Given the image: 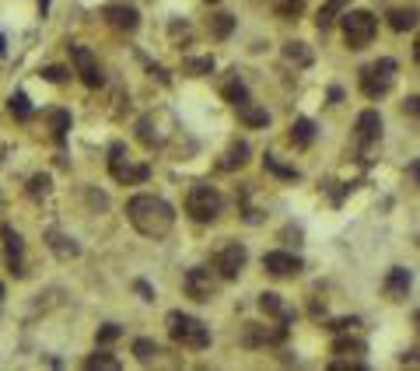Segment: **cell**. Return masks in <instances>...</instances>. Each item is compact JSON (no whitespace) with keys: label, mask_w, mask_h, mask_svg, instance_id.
I'll return each mask as SVG.
<instances>
[{"label":"cell","mask_w":420,"mask_h":371,"mask_svg":"<svg viewBox=\"0 0 420 371\" xmlns=\"http://www.w3.org/2000/svg\"><path fill=\"white\" fill-rule=\"evenodd\" d=\"M102 15H105V22H109L116 32H137V25H140V15H137V8H130V4H109Z\"/></svg>","instance_id":"cell-13"},{"label":"cell","mask_w":420,"mask_h":371,"mask_svg":"<svg viewBox=\"0 0 420 371\" xmlns=\"http://www.w3.org/2000/svg\"><path fill=\"white\" fill-rule=\"evenodd\" d=\"M246 263H249V252H246L242 242H228L214 252V270H218L221 280H235L246 270Z\"/></svg>","instance_id":"cell-7"},{"label":"cell","mask_w":420,"mask_h":371,"mask_svg":"<svg viewBox=\"0 0 420 371\" xmlns=\"http://www.w3.org/2000/svg\"><path fill=\"white\" fill-rule=\"evenodd\" d=\"M225 207V196L214 189V186H193L189 196H186V214L196 221V224H210V221H218Z\"/></svg>","instance_id":"cell-3"},{"label":"cell","mask_w":420,"mask_h":371,"mask_svg":"<svg viewBox=\"0 0 420 371\" xmlns=\"http://www.w3.org/2000/svg\"><path fill=\"white\" fill-rule=\"evenodd\" d=\"M137 291H140V294H144V298H147V301H151V298H154V294H151V287H147V284H144V280H137Z\"/></svg>","instance_id":"cell-40"},{"label":"cell","mask_w":420,"mask_h":371,"mask_svg":"<svg viewBox=\"0 0 420 371\" xmlns=\"http://www.w3.org/2000/svg\"><path fill=\"white\" fill-rule=\"evenodd\" d=\"M84 368H91V371H119V361H116L112 354L98 350V354H91V357L84 361Z\"/></svg>","instance_id":"cell-24"},{"label":"cell","mask_w":420,"mask_h":371,"mask_svg":"<svg viewBox=\"0 0 420 371\" xmlns=\"http://www.w3.org/2000/svg\"><path fill=\"white\" fill-rule=\"evenodd\" d=\"M11 112H15V119H32V106H29V95L25 92H15L11 95Z\"/></svg>","instance_id":"cell-29"},{"label":"cell","mask_w":420,"mask_h":371,"mask_svg":"<svg viewBox=\"0 0 420 371\" xmlns=\"http://www.w3.org/2000/svg\"><path fill=\"white\" fill-rule=\"evenodd\" d=\"M126 217L130 224L144 235V238H165L175 224V210L161 200V196H151V193H140L126 203Z\"/></svg>","instance_id":"cell-1"},{"label":"cell","mask_w":420,"mask_h":371,"mask_svg":"<svg viewBox=\"0 0 420 371\" xmlns=\"http://www.w3.org/2000/svg\"><path fill=\"white\" fill-rule=\"evenodd\" d=\"M284 60L294 67H312V50L305 43H284Z\"/></svg>","instance_id":"cell-19"},{"label":"cell","mask_w":420,"mask_h":371,"mask_svg":"<svg viewBox=\"0 0 420 371\" xmlns=\"http://www.w3.org/2000/svg\"><path fill=\"white\" fill-rule=\"evenodd\" d=\"M357 326H361L357 319H336V322H329L333 333H350V329H357Z\"/></svg>","instance_id":"cell-37"},{"label":"cell","mask_w":420,"mask_h":371,"mask_svg":"<svg viewBox=\"0 0 420 371\" xmlns=\"http://www.w3.org/2000/svg\"><path fill=\"white\" fill-rule=\"evenodd\" d=\"M357 144H361V151H368L371 144H378L382 140V116L375 112V109H364L361 116H357Z\"/></svg>","instance_id":"cell-12"},{"label":"cell","mask_w":420,"mask_h":371,"mask_svg":"<svg viewBox=\"0 0 420 371\" xmlns=\"http://www.w3.org/2000/svg\"><path fill=\"white\" fill-rule=\"evenodd\" d=\"M133 354H137V361H140V364H151L161 350H158V343H154V340H144V336H140V340H133Z\"/></svg>","instance_id":"cell-27"},{"label":"cell","mask_w":420,"mask_h":371,"mask_svg":"<svg viewBox=\"0 0 420 371\" xmlns=\"http://www.w3.org/2000/svg\"><path fill=\"white\" fill-rule=\"evenodd\" d=\"M46 238H50V249H53L60 259H74V256L81 252V249L74 245V238H67V235H60V231H50Z\"/></svg>","instance_id":"cell-20"},{"label":"cell","mask_w":420,"mask_h":371,"mask_svg":"<svg viewBox=\"0 0 420 371\" xmlns=\"http://www.w3.org/2000/svg\"><path fill=\"white\" fill-rule=\"evenodd\" d=\"M403 112H410V116L420 119V95H410V99L403 102Z\"/></svg>","instance_id":"cell-38"},{"label":"cell","mask_w":420,"mask_h":371,"mask_svg":"<svg viewBox=\"0 0 420 371\" xmlns=\"http://www.w3.org/2000/svg\"><path fill=\"white\" fill-rule=\"evenodd\" d=\"M410 284H413L410 270L392 266V270H389V277H385V294H389L392 301H403V298H406V291H410Z\"/></svg>","instance_id":"cell-14"},{"label":"cell","mask_w":420,"mask_h":371,"mask_svg":"<svg viewBox=\"0 0 420 371\" xmlns=\"http://www.w3.org/2000/svg\"><path fill=\"white\" fill-rule=\"evenodd\" d=\"M392 81H396V60H389V57H382V60H375V64H368L361 71V92H364V99L389 95Z\"/></svg>","instance_id":"cell-5"},{"label":"cell","mask_w":420,"mask_h":371,"mask_svg":"<svg viewBox=\"0 0 420 371\" xmlns=\"http://www.w3.org/2000/svg\"><path fill=\"white\" fill-rule=\"evenodd\" d=\"M70 57H74V67H77V74H81L84 88H102V67H98L95 53H91L88 46H74V50H70Z\"/></svg>","instance_id":"cell-10"},{"label":"cell","mask_w":420,"mask_h":371,"mask_svg":"<svg viewBox=\"0 0 420 371\" xmlns=\"http://www.w3.org/2000/svg\"><path fill=\"white\" fill-rule=\"evenodd\" d=\"M406 361H420V347H417V350H410V354H403V364H406Z\"/></svg>","instance_id":"cell-41"},{"label":"cell","mask_w":420,"mask_h":371,"mask_svg":"<svg viewBox=\"0 0 420 371\" xmlns=\"http://www.w3.org/2000/svg\"><path fill=\"white\" fill-rule=\"evenodd\" d=\"M333 354H354V357H357V354H364V343H361V340H336V343H333Z\"/></svg>","instance_id":"cell-33"},{"label":"cell","mask_w":420,"mask_h":371,"mask_svg":"<svg viewBox=\"0 0 420 371\" xmlns=\"http://www.w3.org/2000/svg\"><path fill=\"white\" fill-rule=\"evenodd\" d=\"M50 123H53V137H57V144H63V137H67V130H70V112L53 109V112H50Z\"/></svg>","instance_id":"cell-26"},{"label":"cell","mask_w":420,"mask_h":371,"mask_svg":"<svg viewBox=\"0 0 420 371\" xmlns=\"http://www.w3.org/2000/svg\"><path fill=\"white\" fill-rule=\"evenodd\" d=\"M312 140H315V123L305 119V116L294 119V123H291V144H294V147H308Z\"/></svg>","instance_id":"cell-17"},{"label":"cell","mask_w":420,"mask_h":371,"mask_svg":"<svg viewBox=\"0 0 420 371\" xmlns=\"http://www.w3.org/2000/svg\"><path fill=\"white\" fill-rule=\"evenodd\" d=\"M340 25H343V43L350 50L371 46V39L378 32V22H375L371 11H347V15H340Z\"/></svg>","instance_id":"cell-4"},{"label":"cell","mask_w":420,"mask_h":371,"mask_svg":"<svg viewBox=\"0 0 420 371\" xmlns=\"http://www.w3.org/2000/svg\"><path fill=\"white\" fill-rule=\"evenodd\" d=\"M413 322H417V326H420V312H417V315H413Z\"/></svg>","instance_id":"cell-44"},{"label":"cell","mask_w":420,"mask_h":371,"mask_svg":"<svg viewBox=\"0 0 420 371\" xmlns=\"http://www.w3.org/2000/svg\"><path fill=\"white\" fill-rule=\"evenodd\" d=\"M109 175L119 186H133V182H147L151 168L147 165H133L130 154H126V144H112L109 147Z\"/></svg>","instance_id":"cell-6"},{"label":"cell","mask_w":420,"mask_h":371,"mask_svg":"<svg viewBox=\"0 0 420 371\" xmlns=\"http://www.w3.org/2000/svg\"><path fill=\"white\" fill-rule=\"evenodd\" d=\"M417 22H420V15H417L413 8H396V11H389V29H392V32H410Z\"/></svg>","instance_id":"cell-16"},{"label":"cell","mask_w":420,"mask_h":371,"mask_svg":"<svg viewBox=\"0 0 420 371\" xmlns=\"http://www.w3.org/2000/svg\"><path fill=\"white\" fill-rule=\"evenodd\" d=\"M0 301H4V284H0Z\"/></svg>","instance_id":"cell-45"},{"label":"cell","mask_w":420,"mask_h":371,"mask_svg":"<svg viewBox=\"0 0 420 371\" xmlns=\"http://www.w3.org/2000/svg\"><path fill=\"white\" fill-rule=\"evenodd\" d=\"M249 161V144L246 140H235L232 147H228V154L218 161V168H225V172H232V168H242Z\"/></svg>","instance_id":"cell-15"},{"label":"cell","mask_w":420,"mask_h":371,"mask_svg":"<svg viewBox=\"0 0 420 371\" xmlns=\"http://www.w3.org/2000/svg\"><path fill=\"white\" fill-rule=\"evenodd\" d=\"M235 109H239V119H242L246 126H267V123H270V112L260 109V106H253V102H242V106H235Z\"/></svg>","instance_id":"cell-18"},{"label":"cell","mask_w":420,"mask_h":371,"mask_svg":"<svg viewBox=\"0 0 420 371\" xmlns=\"http://www.w3.org/2000/svg\"><path fill=\"white\" fill-rule=\"evenodd\" d=\"M413 60H417V64H420V36H417V39H413Z\"/></svg>","instance_id":"cell-42"},{"label":"cell","mask_w":420,"mask_h":371,"mask_svg":"<svg viewBox=\"0 0 420 371\" xmlns=\"http://www.w3.org/2000/svg\"><path fill=\"white\" fill-rule=\"evenodd\" d=\"M263 168H267V172H273V175H280V179H298V168H287V165H280L273 154H267V158H263Z\"/></svg>","instance_id":"cell-30"},{"label":"cell","mask_w":420,"mask_h":371,"mask_svg":"<svg viewBox=\"0 0 420 371\" xmlns=\"http://www.w3.org/2000/svg\"><path fill=\"white\" fill-rule=\"evenodd\" d=\"M329 368H333V371H364L368 364H364V361H333Z\"/></svg>","instance_id":"cell-36"},{"label":"cell","mask_w":420,"mask_h":371,"mask_svg":"<svg viewBox=\"0 0 420 371\" xmlns=\"http://www.w3.org/2000/svg\"><path fill=\"white\" fill-rule=\"evenodd\" d=\"M301 256H294V252H267L263 256V270L270 273V277H294V273H301Z\"/></svg>","instance_id":"cell-11"},{"label":"cell","mask_w":420,"mask_h":371,"mask_svg":"<svg viewBox=\"0 0 420 371\" xmlns=\"http://www.w3.org/2000/svg\"><path fill=\"white\" fill-rule=\"evenodd\" d=\"M165 326H168L172 343H179V347H186V350H207V347H210V329H207L196 315H186V312H168Z\"/></svg>","instance_id":"cell-2"},{"label":"cell","mask_w":420,"mask_h":371,"mask_svg":"<svg viewBox=\"0 0 420 371\" xmlns=\"http://www.w3.org/2000/svg\"><path fill=\"white\" fill-rule=\"evenodd\" d=\"M260 308H263L267 315H277L280 322H287V319H291V312L284 308L280 294H273V291H263V294H260Z\"/></svg>","instance_id":"cell-21"},{"label":"cell","mask_w":420,"mask_h":371,"mask_svg":"<svg viewBox=\"0 0 420 371\" xmlns=\"http://www.w3.org/2000/svg\"><path fill=\"white\" fill-rule=\"evenodd\" d=\"M182 287H186V294L193 301H210L214 291H218V277H214V270H207V266H193L182 277Z\"/></svg>","instance_id":"cell-8"},{"label":"cell","mask_w":420,"mask_h":371,"mask_svg":"<svg viewBox=\"0 0 420 371\" xmlns=\"http://www.w3.org/2000/svg\"><path fill=\"white\" fill-rule=\"evenodd\" d=\"M0 238H4V263H8V270L15 277H25V245H22V235L11 224H4V228H0Z\"/></svg>","instance_id":"cell-9"},{"label":"cell","mask_w":420,"mask_h":371,"mask_svg":"<svg viewBox=\"0 0 420 371\" xmlns=\"http://www.w3.org/2000/svg\"><path fill=\"white\" fill-rule=\"evenodd\" d=\"M140 140H144V144H154V133H151V123H147V119L140 123Z\"/></svg>","instance_id":"cell-39"},{"label":"cell","mask_w":420,"mask_h":371,"mask_svg":"<svg viewBox=\"0 0 420 371\" xmlns=\"http://www.w3.org/2000/svg\"><path fill=\"white\" fill-rule=\"evenodd\" d=\"M43 81H50V85H63V81H67V71H63V67H46V71H43Z\"/></svg>","instance_id":"cell-35"},{"label":"cell","mask_w":420,"mask_h":371,"mask_svg":"<svg viewBox=\"0 0 420 371\" xmlns=\"http://www.w3.org/2000/svg\"><path fill=\"white\" fill-rule=\"evenodd\" d=\"M182 71L193 74V78H203V74L214 71V57H186V60H182Z\"/></svg>","instance_id":"cell-23"},{"label":"cell","mask_w":420,"mask_h":371,"mask_svg":"<svg viewBox=\"0 0 420 371\" xmlns=\"http://www.w3.org/2000/svg\"><path fill=\"white\" fill-rule=\"evenodd\" d=\"M301 8H305L301 0H277V4H273V11H277L280 18H287V22H291V18H298V15H301Z\"/></svg>","instance_id":"cell-31"},{"label":"cell","mask_w":420,"mask_h":371,"mask_svg":"<svg viewBox=\"0 0 420 371\" xmlns=\"http://www.w3.org/2000/svg\"><path fill=\"white\" fill-rule=\"evenodd\" d=\"M347 4H350V0H326L322 11H319V18H315V22H319V29L326 32V29H329V25L343 15V8H347Z\"/></svg>","instance_id":"cell-22"},{"label":"cell","mask_w":420,"mask_h":371,"mask_svg":"<svg viewBox=\"0 0 420 371\" xmlns=\"http://www.w3.org/2000/svg\"><path fill=\"white\" fill-rule=\"evenodd\" d=\"M225 99H228L232 106H242V102H249V88H246L239 78H232V81L225 85Z\"/></svg>","instance_id":"cell-28"},{"label":"cell","mask_w":420,"mask_h":371,"mask_svg":"<svg viewBox=\"0 0 420 371\" xmlns=\"http://www.w3.org/2000/svg\"><path fill=\"white\" fill-rule=\"evenodd\" d=\"M119 336H123V329H119V326H116V322H105V326H102V329H98V336H95V340H98V343H102V347H105V343H116V340H119Z\"/></svg>","instance_id":"cell-32"},{"label":"cell","mask_w":420,"mask_h":371,"mask_svg":"<svg viewBox=\"0 0 420 371\" xmlns=\"http://www.w3.org/2000/svg\"><path fill=\"white\" fill-rule=\"evenodd\" d=\"M413 175H417V182H420V161H417V165H413Z\"/></svg>","instance_id":"cell-43"},{"label":"cell","mask_w":420,"mask_h":371,"mask_svg":"<svg viewBox=\"0 0 420 371\" xmlns=\"http://www.w3.org/2000/svg\"><path fill=\"white\" fill-rule=\"evenodd\" d=\"M210 32H214V39H228L232 32H235V18L232 15H214V18H210Z\"/></svg>","instance_id":"cell-25"},{"label":"cell","mask_w":420,"mask_h":371,"mask_svg":"<svg viewBox=\"0 0 420 371\" xmlns=\"http://www.w3.org/2000/svg\"><path fill=\"white\" fill-rule=\"evenodd\" d=\"M29 193L32 196H46L50 193V175H32L29 179Z\"/></svg>","instance_id":"cell-34"}]
</instances>
